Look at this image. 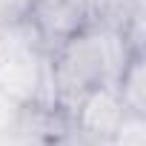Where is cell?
Wrapping results in <instances>:
<instances>
[{"mask_svg": "<svg viewBox=\"0 0 146 146\" xmlns=\"http://www.w3.org/2000/svg\"><path fill=\"white\" fill-rule=\"evenodd\" d=\"M49 75L54 89V103L72 117L75 103L95 86L112 83L109 57L103 32L98 23H89L83 32L72 35L49 54Z\"/></svg>", "mask_w": 146, "mask_h": 146, "instance_id": "obj_1", "label": "cell"}, {"mask_svg": "<svg viewBox=\"0 0 146 146\" xmlns=\"http://www.w3.org/2000/svg\"><path fill=\"white\" fill-rule=\"evenodd\" d=\"M32 0H0V29H12L29 17Z\"/></svg>", "mask_w": 146, "mask_h": 146, "instance_id": "obj_5", "label": "cell"}, {"mask_svg": "<svg viewBox=\"0 0 146 146\" xmlns=\"http://www.w3.org/2000/svg\"><path fill=\"white\" fill-rule=\"evenodd\" d=\"M26 20L46 54H52L63 40L92 23V0H32Z\"/></svg>", "mask_w": 146, "mask_h": 146, "instance_id": "obj_2", "label": "cell"}, {"mask_svg": "<svg viewBox=\"0 0 146 146\" xmlns=\"http://www.w3.org/2000/svg\"><path fill=\"white\" fill-rule=\"evenodd\" d=\"M115 86H117V95H120L126 112L135 117H146V60H143V52L129 57V63L123 66V72L115 80Z\"/></svg>", "mask_w": 146, "mask_h": 146, "instance_id": "obj_4", "label": "cell"}, {"mask_svg": "<svg viewBox=\"0 0 146 146\" xmlns=\"http://www.w3.org/2000/svg\"><path fill=\"white\" fill-rule=\"evenodd\" d=\"M0 146H49V143L40 140V137H35V135L26 132L23 126L12 123V126H6V129H0Z\"/></svg>", "mask_w": 146, "mask_h": 146, "instance_id": "obj_6", "label": "cell"}, {"mask_svg": "<svg viewBox=\"0 0 146 146\" xmlns=\"http://www.w3.org/2000/svg\"><path fill=\"white\" fill-rule=\"evenodd\" d=\"M126 117H129V112H126L115 83H100V86L89 89L72 109V126L95 143H109Z\"/></svg>", "mask_w": 146, "mask_h": 146, "instance_id": "obj_3", "label": "cell"}]
</instances>
